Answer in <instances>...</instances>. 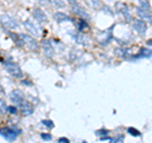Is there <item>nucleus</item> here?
Returning a JSON list of instances; mask_svg holds the SVG:
<instances>
[{
  "mask_svg": "<svg viewBox=\"0 0 152 143\" xmlns=\"http://www.w3.org/2000/svg\"><path fill=\"white\" fill-rule=\"evenodd\" d=\"M18 36H19V38H20L23 46H26V48H28L31 52H38L39 51V46H38L34 37H32L29 34H26V33H19Z\"/></svg>",
  "mask_w": 152,
  "mask_h": 143,
  "instance_id": "f257e3e1",
  "label": "nucleus"
},
{
  "mask_svg": "<svg viewBox=\"0 0 152 143\" xmlns=\"http://www.w3.org/2000/svg\"><path fill=\"white\" fill-rule=\"evenodd\" d=\"M3 66H4V69H5L7 72H8L9 75H12L13 77L19 79V77H22V76H23L22 69L19 67V66H18L15 62H12V61H7V62L3 63Z\"/></svg>",
  "mask_w": 152,
  "mask_h": 143,
  "instance_id": "f03ea898",
  "label": "nucleus"
},
{
  "mask_svg": "<svg viewBox=\"0 0 152 143\" xmlns=\"http://www.w3.org/2000/svg\"><path fill=\"white\" fill-rule=\"evenodd\" d=\"M67 1H69L71 9H72V12L76 14V15L80 17V18H83V19H86V20H89V19H90V15L88 14V12L85 10V8H84V7L80 5V4L76 1V0H67Z\"/></svg>",
  "mask_w": 152,
  "mask_h": 143,
  "instance_id": "7ed1b4c3",
  "label": "nucleus"
},
{
  "mask_svg": "<svg viewBox=\"0 0 152 143\" xmlns=\"http://www.w3.org/2000/svg\"><path fill=\"white\" fill-rule=\"evenodd\" d=\"M0 24L10 31L18 29V27H19L15 19L10 15H8V14H0Z\"/></svg>",
  "mask_w": 152,
  "mask_h": 143,
  "instance_id": "20e7f679",
  "label": "nucleus"
},
{
  "mask_svg": "<svg viewBox=\"0 0 152 143\" xmlns=\"http://www.w3.org/2000/svg\"><path fill=\"white\" fill-rule=\"evenodd\" d=\"M19 133H20V131L15 129V128H0V134L5 138L8 142H14L17 139Z\"/></svg>",
  "mask_w": 152,
  "mask_h": 143,
  "instance_id": "39448f33",
  "label": "nucleus"
},
{
  "mask_svg": "<svg viewBox=\"0 0 152 143\" xmlns=\"http://www.w3.org/2000/svg\"><path fill=\"white\" fill-rule=\"evenodd\" d=\"M23 26H24L26 31L32 33V34H36V36H39L41 34L42 28L38 26L36 22H33V20H24V22H23Z\"/></svg>",
  "mask_w": 152,
  "mask_h": 143,
  "instance_id": "423d86ee",
  "label": "nucleus"
},
{
  "mask_svg": "<svg viewBox=\"0 0 152 143\" xmlns=\"http://www.w3.org/2000/svg\"><path fill=\"white\" fill-rule=\"evenodd\" d=\"M9 98H10V101H13V104L17 108L26 100L24 94H23L20 90H13V91L10 93V95H9Z\"/></svg>",
  "mask_w": 152,
  "mask_h": 143,
  "instance_id": "0eeeda50",
  "label": "nucleus"
},
{
  "mask_svg": "<svg viewBox=\"0 0 152 143\" xmlns=\"http://www.w3.org/2000/svg\"><path fill=\"white\" fill-rule=\"evenodd\" d=\"M41 46H42V48H43L45 56L48 57V58H52L53 55H55V48H53V46H52L51 41L50 39H43L41 42Z\"/></svg>",
  "mask_w": 152,
  "mask_h": 143,
  "instance_id": "6e6552de",
  "label": "nucleus"
},
{
  "mask_svg": "<svg viewBox=\"0 0 152 143\" xmlns=\"http://www.w3.org/2000/svg\"><path fill=\"white\" fill-rule=\"evenodd\" d=\"M132 27H133V29L138 33V34H145V33L147 32V24H146V22L141 20V19H136V20H133Z\"/></svg>",
  "mask_w": 152,
  "mask_h": 143,
  "instance_id": "1a4fd4ad",
  "label": "nucleus"
},
{
  "mask_svg": "<svg viewBox=\"0 0 152 143\" xmlns=\"http://www.w3.org/2000/svg\"><path fill=\"white\" fill-rule=\"evenodd\" d=\"M18 109H19V112L22 113V115H31V114L33 113V110H34V108H33V105L31 103H28L27 100H24L20 105L18 107Z\"/></svg>",
  "mask_w": 152,
  "mask_h": 143,
  "instance_id": "9d476101",
  "label": "nucleus"
},
{
  "mask_svg": "<svg viewBox=\"0 0 152 143\" xmlns=\"http://www.w3.org/2000/svg\"><path fill=\"white\" fill-rule=\"evenodd\" d=\"M32 14H33V17H34L37 23H45V22L48 20V19H47L46 13L42 10V9H39V8H36L32 12Z\"/></svg>",
  "mask_w": 152,
  "mask_h": 143,
  "instance_id": "9b49d317",
  "label": "nucleus"
},
{
  "mask_svg": "<svg viewBox=\"0 0 152 143\" xmlns=\"http://www.w3.org/2000/svg\"><path fill=\"white\" fill-rule=\"evenodd\" d=\"M137 14H138V17L141 18V20H143V22H148L151 23V12L148 10H145V9H142V8H137Z\"/></svg>",
  "mask_w": 152,
  "mask_h": 143,
  "instance_id": "f8f14e48",
  "label": "nucleus"
},
{
  "mask_svg": "<svg viewBox=\"0 0 152 143\" xmlns=\"http://www.w3.org/2000/svg\"><path fill=\"white\" fill-rule=\"evenodd\" d=\"M55 19H56V22H58V23H62V22H72V23H75V20L72 18L66 15V14H64V13H56L55 14Z\"/></svg>",
  "mask_w": 152,
  "mask_h": 143,
  "instance_id": "ddd939ff",
  "label": "nucleus"
},
{
  "mask_svg": "<svg viewBox=\"0 0 152 143\" xmlns=\"http://www.w3.org/2000/svg\"><path fill=\"white\" fill-rule=\"evenodd\" d=\"M118 10H119L122 14H123V15H124V18L127 19V20H131V13H129V9H128V7L127 5H124V4H118Z\"/></svg>",
  "mask_w": 152,
  "mask_h": 143,
  "instance_id": "4468645a",
  "label": "nucleus"
},
{
  "mask_svg": "<svg viewBox=\"0 0 152 143\" xmlns=\"http://www.w3.org/2000/svg\"><path fill=\"white\" fill-rule=\"evenodd\" d=\"M134 57H136V60L141 58V57H145V58H151V50H150V48H148V50L142 48V50L140 51L138 55H134Z\"/></svg>",
  "mask_w": 152,
  "mask_h": 143,
  "instance_id": "2eb2a0df",
  "label": "nucleus"
},
{
  "mask_svg": "<svg viewBox=\"0 0 152 143\" xmlns=\"http://www.w3.org/2000/svg\"><path fill=\"white\" fill-rule=\"evenodd\" d=\"M85 1H86L88 5L91 7L93 9H98L102 5V0H85Z\"/></svg>",
  "mask_w": 152,
  "mask_h": 143,
  "instance_id": "dca6fc26",
  "label": "nucleus"
},
{
  "mask_svg": "<svg viewBox=\"0 0 152 143\" xmlns=\"http://www.w3.org/2000/svg\"><path fill=\"white\" fill-rule=\"evenodd\" d=\"M74 39L75 42H77V43H81V45H86V42H85V37L81 32H79V33H76V34L74 36Z\"/></svg>",
  "mask_w": 152,
  "mask_h": 143,
  "instance_id": "f3484780",
  "label": "nucleus"
},
{
  "mask_svg": "<svg viewBox=\"0 0 152 143\" xmlns=\"http://www.w3.org/2000/svg\"><path fill=\"white\" fill-rule=\"evenodd\" d=\"M77 27H79V32H84V31L89 29L88 23L85 22L84 19H81V20H77Z\"/></svg>",
  "mask_w": 152,
  "mask_h": 143,
  "instance_id": "a211bd4d",
  "label": "nucleus"
},
{
  "mask_svg": "<svg viewBox=\"0 0 152 143\" xmlns=\"http://www.w3.org/2000/svg\"><path fill=\"white\" fill-rule=\"evenodd\" d=\"M51 5H53L56 8H64L65 7V1L64 0H47Z\"/></svg>",
  "mask_w": 152,
  "mask_h": 143,
  "instance_id": "6ab92c4d",
  "label": "nucleus"
},
{
  "mask_svg": "<svg viewBox=\"0 0 152 143\" xmlns=\"http://www.w3.org/2000/svg\"><path fill=\"white\" fill-rule=\"evenodd\" d=\"M138 3H140V8L142 9H145V10H148L151 12V5H150V3L147 1V0H138Z\"/></svg>",
  "mask_w": 152,
  "mask_h": 143,
  "instance_id": "aec40b11",
  "label": "nucleus"
},
{
  "mask_svg": "<svg viewBox=\"0 0 152 143\" xmlns=\"http://www.w3.org/2000/svg\"><path fill=\"white\" fill-rule=\"evenodd\" d=\"M42 124H43L45 127H47L48 129H52V128L55 127V124L52 123V120H48V119H47V120H43V122H42Z\"/></svg>",
  "mask_w": 152,
  "mask_h": 143,
  "instance_id": "412c9836",
  "label": "nucleus"
},
{
  "mask_svg": "<svg viewBox=\"0 0 152 143\" xmlns=\"http://www.w3.org/2000/svg\"><path fill=\"white\" fill-rule=\"evenodd\" d=\"M7 110L14 115V114H17V113H18V108H17V107H14V105H10V107H7Z\"/></svg>",
  "mask_w": 152,
  "mask_h": 143,
  "instance_id": "4be33fe9",
  "label": "nucleus"
},
{
  "mask_svg": "<svg viewBox=\"0 0 152 143\" xmlns=\"http://www.w3.org/2000/svg\"><path fill=\"white\" fill-rule=\"evenodd\" d=\"M128 133H129V134H132V136H141V133H140V131H137V129H134V128H128Z\"/></svg>",
  "mask_w": 152,
  "mask_h": 143,
  "instance_id": "5701e85b",
  "label": "nucleus"
},
{
  "mask_svg": "<svg viewBox=\"0 0 152 143\" xmlns=\"http://www.w3.org/2000/svg\"><path fill=\"white\" fill-rule=\"evenodd\" d=\"M7 110V104L3 99H0V113H5Z\"/></svg>",
  "mask_w": 152,
  "mask_h": 143,
  "instance_id": "b1692460",
  "label": "nucleus"
},
{
  "mask_svg": "<svg viewBox=\"0 0 152 143\" xmlns=\"http://www.w3.org/2000/svg\"><path fill=\"white\" fill-rule=\"evenodd\" d=\"M42 139H46V141H51L52 139V136L51 134H41Z\"/></svg>",
  "mask_w": 152,
  "mask_h": 143,
  "instance_id": "393cba45",
  "label": "nucleus"
},
{
  "mask_svg": "<svg viewBox=\"0 0 152 143\" xmlns=\"http://www.w3.org/2000/svg\"><path fill=\"white\" fill-rule=\"evenodd\" d=\"M95 133H96L98 136H102V134H105V136H107V134H108L107 131H98V132H95Z\"/></svg>",
  "mask_w": 152,
  "mask_h": 143,
  "instance_id": "a878e982",
  "label": "nucleus"
},
{
  "mask_svg": "<svg viewBox=\"0 0 152 143\" xmlns=\"http://www.w3.org/2000/svg\"><path fill=\"white\" fill-rule=\"evenodd\" d=\"M58 142H60V143H70L67 138H60V139H58Z\"/></svg>",
  "mask_w": 152,
  "mask_h": 143,
  "instance_id": "bb28decb",
  "label": "nucleus"
},
{
  "mask_svg": "<svg viewBox=\"0 0 152 143\" xmlns=\"http://www.w3.org/2000/svg\"><path fill=\"white\" fill-rule=\"evenodd\" d=\"M38 1H41V3H45V1H47V0H38Z\"/></svg>",
  "mask_w": 152,
  "mask_h": 143,
  "instance_id": "cd10ccee",
  "label": "nucleus"
}]
</instances>
